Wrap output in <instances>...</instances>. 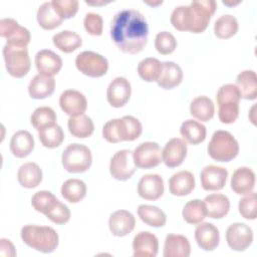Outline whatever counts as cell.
Masks as SVG:
<instances>
[{
    "instance_id": "1",
    "label": "cell",
    "mask_w": 257,
    "mask_h": 257,
    "mask_svg": "<svg viewBox=\"0 0 257 257\" xmlns=\"http://www.w3.org/2000/svg\"><path fill=\"white\" fill-rule=\"evenodd\" d=\"M149 26L138 10L124 9L114 14L110 24V37L122 52L137 54L147 45Z\"/></svg>"
},
{
    "instance_id": "2",
    "label": "cell",
    "mask_w": 257,
    "mask_h": 257,
    "mask_svg": "<svg viewBox=\"0 0 257 257\" xmlns=\"http://www.w3.org/2000/svg\"><path fill=\"white\" fill-rule=\"evenodd\" d=\"M217 4L213 0L192 1L189 6L176 7L171 14V23L179 31L202 33L208 27Z\"/></svg>"
},
{
    "instance_id": "3",
    "label": "cell",
    "mask_w": 257,
    "mask_h": 257,
    "mask_svg": "<svg viewBox=\"0 0 257 257\" xmlns=\"http://www.w3.org/2000/svg\"><path fill=\"white\" fill-rule=\"evenodd\" d=\"M143 132L142 123L133 115H124L121 118H113L106 121L102 127V137L108 143L135 141Z\"/></svg>"
},
{
    "instance_id": "4",
    "label": "cell",
    "mask_w": 257,
    "mask_h": 257,
    "mask_svg": "<svg viewBox=\"0 0 257 257\" xmlns=\"http://www.w3.org/2000/svg\"><path fill=\"white\" fill-rule=\"evenodd\" d=\"M20 236L27 246L42 253L53 252L59 241L56 231L48 226L25 225L21 229Z\"/></svg>"
},
{
    "instance_id": "5",
    "label": "cell",
    "mask_w": 257,
    "mask_h": 257,
    "mask_svg": "<svg viewBox=\"0 0 257 257\" xmlns=\"http://www.w3.org/2000/svg\"><path fill=\"white\" fill-rule=\"evenodd\" d=\"M209 156L217 162H230L239 153L237 140L227 131H216L208 145Z\"/></svg>"
},
{
    "instance_id": "6",
    "label": "cell",
    "mask_w": 257,
    "mask_h": 257,
    "mask_svg": "<svg viewBox=\"0 0 257 257\" xmlns=\"http://www.w3.org/2000/svg\"><path fill=\"white\" fill-rule=\"evenodd\" d=\"M61 162L63 168L69 173H83L92 163L90 150L81 144H70L62 153Z\"/></svg>"
},
{
    "instance_id": "7",
    "label": "cell",
    "mask_w": 257,
    "mask_h": 257,
    "mask_svg": "<svg viewBox=\"0 0 257 257\" xmlns=\"http://www.w3.org/2000/svg\"><path fill=\"white\" fill-rule=\"evenodd\" d=\"M2 52L6 69L11 76L20 78L28 73L31 61L27 47L13 46L6 43Z\"/></svg>"
},
{
    "instance_id": "8",
    "label": "cell",
    "mask_w": 257,
    "mask_h": 257,
    "mask_svg": "<svg viewBox=\"0 0 257 257\" xmlns=\"http://www.w3.org/2000/svg\"><path fill=\"white\" fill-rule=\"evenodd\" d=\"M76 68L83 74L90 77L103 76L108 69L107 59L93 51H83L75 58Z\"/></svg>"
},
{
    "instance_id": "9",
    "label": "cell",
    "mask_w": 257,
    "mask_h": 257,
    "mask_svg": "<svg viewBox=\"0 0 257 257\" xmlns=\"http://www.w3.org/2000/svg\"><path fill=\"white\" fill-rule=\"evenodd\" d=\"M134 163L140 169H152L162 162V150L155 142L140 144L133 152Z\"/></svg>"
},
{
    "instance_id": "10",
    "label": "cell",
    "mask_w": 257,
    "mask_h": 257,
    "mask_svg": "<svg viewBox=\"0 0 257 257\" xmlns=\"http://www.w3.org/2000/svg\"><path fill=\"white\" fill-rule=\"evenodd\" d=\"M133 152L130 150L117 151L110 159L109 173L118 181L128 180L136 172Z\"/></svg>"
},
{
    "instance_id": "11",
    "label": "cell",
    "mask_w": 257,
    "mask_h": 257,
    "mask_svg": "<svg viewBox=\"0 0 257 257\" xmlns=\"http://www.w3.org/2000/svg\"><path fill=\"white\" fill-rule=\"evenodd\" d=\"M0 35L7 40V44L19 47H27L31 38L29 30L12 18L1 19Z\"/></svg>"
},
{
    "instance_id": "12",
    "label": "cell",
    "mask_w": 257,
    "mask_h": 257,
    "mask_svg": "<svg viewBox=\"0 0 257 257\" xmlns=\"http://www.w3.org/2000/svg\"><path fill=\"white\" fill-rule=\"evenodd\" d=\"M226 241L232 250L244 251L252 244L253 231L244 223H233L226 231Z\"/></svg>"
},
{
    "instance_id": "13",
    "label": "cell",
    "mask_w": 257,
    "mask_h": 257,
    "mask_svg": "<svg viewBox=\"0 0 257 257\" xmlns=\"http://www.w3.org/2000/svg\"><path fill=\"white\" fill-rule=\"evenodd\" d=\"M61 109L70 116L84 114L87 108V100L83 93L75 89L64 90L59 97Z\"/></svg>"
},
{
    "instance_id": "14",
    "label": "cell",
    "mask_w": 257,
    "mask_h": 257,
    "mask_svg": "<svg viewBox=\"0 0 257 257\" xmlns=\"http://www.w3.org/2000/svg\"><path fill=\"white\" fill-rule=\"evenodd\" d=\"M132 87L130 81L122 76H117L108 84L106 98L108 103L113 107L123 106L130 99Z\"/></svg>"
},
{
    "instance_id": "15",
    "label": "cell",
    "mask_w": 257,
    "mask_h": 257,
    "mask_svg": "<svg viewBox=\"0 0 257 257\" xmlns=\"http://www.w3.org/2000/svg\"><path fill=\"white\" fill-rule=\"evenodd\" d=\"M228 178V171L224 167L209 165L206 166L201 174V185L206 191H218L224 188Z\"/></svg>"
},
{
    "instance_id": "16",
    "label": "cell",
    "mask_w": 257,
    "mask_h": 257,
    "mask_svg": "<svg viewBox=\"0 0 257 257\" xmlns=\"http://www.w3.org/2000/svg\"><path fill=\"white\" fill-rule=\"evenodd\" d=\"M187 142L180 138L171 139L162 151V161L169 168L179 167L187 156Z\"/></svg>"
},
{
    "instance_id": "17",
    "label": "cell",
    "mask_w": 257,
    "mask_h": 257,
    "mask_svg": "<svg viewBox=\"0 0 257 257\" xmlns=\"http://www.w3.org/2000/svg\"><path fill=\"white\" fill-rule=\"evenodd\" d=\"M165 191L164 180L158 174H148L141 178L138 184V194L149 201L158 200Z\"/></svg>"
},
{
    "instance_id": "18",
    "label": "cell",
    "mask_w": 257,
    "mask_h": 257,
    "mask_svg": "<svg viewBox=\"0 0 257 257\" xmlns=\"http://www.w3.org/2000/svg\"><path fill=\"white\" fill-rule=\"evenodd\" d=\"M35 66L39 74L53 77L62 67L61 57L50 49H42L35 55Z\"/></svg>"
},
{
    "instance_id": "19",
    "label": "cell",
    "mask_w": 257,
    "mask_h": 257,
    "mask_svg": "<svg viewBox=\"0 0 257 257\" xmlns=\"http://www.w3.org/2000/svg\"><path fill=\"white\" fill-rule=\"evenodd\" d=\"M134 257H156L159 250V241L155 234L142 231L133 240Z\"/></svg>"
},
{
    "instance_id": "20",
    "label": "cell",
    "mask_w": 257,
    "mask_h": 257,
    "mask_svg": "<svg viewBox=\"0 0 257 257\" xmlns=\"http://www.w3.org/2000/svg\"><path fill=\"white\" fill-rule=\"evenodd\" d=\"M136 218L126 210H117L113 212L108 219V227L112 235L124 237L135 228Z\"/></svg>"
},
{
    "instance_id": "21",
    "label": "cell",
    "mask_w": 257,
    "mask_h": 257,
    "mask_svg": "<svg viewBox=\"0 0 257 257\" xmlns=\"http://www.w3.org/2000/svg\"><path fill=\"white\" fill-rule=\"evenodd\" d=\"M195 239L201 249L205 251H213L219 245V230L215 225L209 222L199 223L195 230Z\"/></svg>"
},
{
    "instance_id": "22",
    "label": "cell",
    "mask_w": 257,
    "mask_h": 257,
    "mask_svg": "<svg viewBox=\"0 0 257 257\" xmlns=\"http://www.w3.org/2000/svg\"><path fill=\"white\" fill-rule=\"evenodd\" d=\"M255 187V173L248 167H241L234 171L231 178V188L238 195H246Z\"/></svg>"
},
{
    "instance_id": "23",
    "label": "cell",
    "mask_w": 257,
    "mask_h": 257,
    "mask_svg": "<svg viewBox=\"0 0 257 257\" xmlns=\"http://www.w3.org/2000/svg\"><path fill=\"white\" fill-rule=\"evenodd\" d=\"M183 80V70L174 61L162 62V69L157 80L160 87L164 89H172L178 86Z\"/></svg>"
},
{
    "instance_id": "24",
    "label": "cell",
    "mask_w": 257,
    "mask_h": 257,
    "mask_svg": "<svg viewBox=\"0 0 257 257\" xmlns=\"http://www.w3.org/2000/svg\"><path fill=\"white\" fill-rule=\"evenodd\" d=\"M195 177L189 171L175 173L169 180V190L174 196H187L195 188Z\"/></svg>"
},
{
    "instance_id": "25",
    "label": "cell",
    "mask_w": 257,
    "mask_h": 257,
    "mask_svg": "<svg viewBox=\"0 0 257 257\" xmlns=\"http://www.w3.org/2000/svg\"><path fill=\"white\" fill-rule=\"evenodd\" d=\"M191 245L187 237L179 234H168L164 244V257H188Z\"/></svg>"
},
{
    "instance_id": "26",
    "label": "cell",
    "mask_w": 257,
    "mask_h": 257,
    "mask_svg": "<svg viewBox=\"0 0 257 257\" xmlns=\"http://www.w3.org/2000/svg\"><path fill=\"white\" fill-rule=\"evenodd\" d=\"M55 89V79L41 74L35 75L29 85L28 93L34 99H43L50 96Z\"/></svg>"
},
{
    "instance_id": "27",
    "label": "cell",
    "mask_w": 257,
    "mask_h": 257,
    "mask_svg": "<svg viewBox=\"0 0 257 257\" xmlns=\"http://www.w3.org/2000/svg\"><path fill=\"white\" fill-rule=\"evenodd\" d=\"M207 208V216L213 219H221L225 217L230 210V201L227 196L214 193L206 196L203 200Z\"/></svg>"
},
{
    "instance_id": "28",
    "label": "cell",
    "mask_w": 257,
    "mask_h": 257,
    "mask_svg": "<svg viewBox=\"0 0 257 257\" xmlns=\"http://www.w3.org/2000/svg\"><path fill=\"white\" fill-rule=\"evenodd\" d=\"M241 94V97L254 100L257 97V75L254 70H243L236 77L235 84Z\"/></svg>"
},
{
    "instance_id": "29",
    "label": "cell",
    "mask_w": 257,
    "mask_h": 257,
    "mask_svg": "<svg viewBox=\"0 0 257 257\" xmlns=\"http://www.w3.org/2000/svg\"><path fill=\"white\" fill-rule=\"evenodd\" d=\"M34 149V139L27 131L16 132L10 141V151L16 158L27 157Z\"/></svg>"
},
{
    "instance_id": "30",
    "label": "cell",
    "mask_w": 257,
    "mask_h": 257,
    "mask_svg": "<svg viewBox=\"0 0 257 257\" xmlns=\"http://www.w3.org/2000/svg\"><path fill=\"white\" fill-rule=\"evenodd\" d=\"M17 179L22 187L33 189L41 183L42 171L40 167L35 163H25L18 169Z\"/></svg>"
},
{
    "instance_id": "31",
    "label": "cell",
    "mask_w": 257,
    "mask_h": 257,
    "mask_svg": "<svg viewBox=\"0 0 257 257\" xmlns=\"http://www.w3.org/2000/svg\"><path fill=\"white\" fill-rule=\"evenodd\" d=\"M36 18L38 24L46 30H51L60 26L63 21V18L55 10L52 1L44 2L39 6Z\"/></svg>"
},
{
    "instance_id": "32",
    "label": "cell",
    "mask_w": 257,
    "mask_h": 257,
    "mask_svg": "<svg viewBox=\"0 0 257 257\" xmlns=\"http://www.w3.org/2000/svg\"><path fill=\"white\" fill-rule=\"evenodd\" d=\"M180 134L187 143L198 145L206 139V126L194 119L185 120L180 127Z\"/></svg>"
},
{
    "instance_id": "33",
    "label": "cell",
    "mask_w": 257,
    "mask_h": 257,
    "mask_svg": "<svg viewBox=\"0 0 257 257\" xmlns=\"http://www.w3.org/2000/svg\"><path fill=\"white\" fill-rule=\"evenodd\" d=\"M214 103L208 96H197L191 101L190 113L201 121H209L214 116Z\"/></svg>"
},
{
    "instance_id": "34",
    "label": "cell",
    "mask_w": 257,
    "mask_h": 257,
    "mask_svg": "<svg viewBox=\"0 0 257 257\" xmlns=\"http://www.w3.org/2000/svg\"><path fill=\"white\" fill-rule=\"evenodd\" d=\"M52 41L54 46L64 53H71L82 44L80 36L70 30H63L54 34Z\"/></svg>"
},
{
    "instance_id": "35",
    "label": "cell",
    "mask_w": 257,
    "mask_h": 257,
    "mask_svg": "<svg viewBox=\"0 0 257 257\" xmlns=\"http://www.w3.org/2000/svg\"><path fill=\"white\" fill-rule=\"evenodd\" d=\"M138 215L144 223L155 228L163 227L167 222L165 212L153 205H140L138 208Z\"/></svg>"
},
{
    "instance_id": "36",
    "label": "cell",
    "mask_w": 257,
    "mask_h": 257,
    "mask_svg": "<svg viewBox=\"0 0 257 257\" xmlns=\"http://www.w3.org/2000/svg\"><path fill=\"white\" fill-rule=\"evenodd\" d=\"M69 133L76 138L85 139L92 135L94 131V124L91 118L85 114L78 116H70L67 121Z\"/></svg>"
},
{
    "instance_id": "37",
    "label": "cell",
    "mask_w": 257,
    "mask_h": 257,
    "mask_svg": "<svg viewBox=\"0 0 257 257\" xmlns=\"http://www.w3.org/2000/svg\"><path fill=\"white\" fill-rule=\"evenodd\" d=\"M61 195L69 203H78L86 195V185L79 179H69L62 184Z\"/></svg>"
},
{
    "instance_id": "38",
    "label": "cell",
    "mask_w": 257,
    "mask_h": 257,
    "mask_svg": "<svg viewBox=\"0 0 257 257\" xmlns=\"http://www.w3.org/2000/svg\"><path fill=\"white\" fill-rule=\"evenodd\" d=\"M184 220L189 224H199L207 216V208L204 201L194 199L186 203L182 211Z\"/></svg>"
},
{
    "instance_id": "39",
    "label": "cell",
    "mask_w": 257,
    "mask_h": 257,
    "mask_svg": "<svg viewBox=\"0 0 257 257\" xmlns=\"http://www.w3.org/2000/svg\"><path fill=\"white\" fill-rule=\"evenodd\" d=\"M238 31L237 19L230 15L224 14L220 16L214 24V33L218 38L227 39L234 36Z\"/></svg>"
},
{
    "instance_id": "40",
    "label": "cell",
    "mask_w": 257,
    "mask_h": 257,
    "mask_svg": "<svg viewBox=\"0 0 257 257\" xmlns=\"http://www.w3.org/2000/svg\"><path fill=\"white\" fill-rule=\"evenodd\" d=\"M162 69V62L155 57H147L138 64V73L140 77L147 81H157Z\"/></svg>"
},
{
    "instance_id": "41",
    "label": "cell",
    "mask_w": 257,
    "mask_h": 257,
    "mask_svg": "<svg viewBox=\"0 0 257 257\" xmlns=\"http://www.w3.org/2000/svg\"><path fill=\"white\" fill-rule=\"evenodd\" d=\"M38 137L43 147L48 149H54L62 144L64 140V133L61 126L55 123L39 131Z\"/></svg>"
},
{
    "instance_id": "42",
    "label": "cell",
    "mask_w": 257,
    "mask_h": 257,
    "mask_svg": "<svg viewBox=\"0 0 257 257\" xmlns=\"http://www.w3.org/2000/svg\"><path fill=\"white\" fill-rule=\"evenodd\" d=\"M31 123L39 132L56 123V113L49 106L37 107L31 114Z\"/></svg>"
},
{
    "instance_id": "43",
    "label": "cell",
    "mask_w": 257,
    "mask_h": 257,
    "mask_svg": "<svg viewBox=\"0 0 257 257\" xmlns=\"http://www.w3.org/2000/svg\"><path fill=\"white\" fill-rule=\"evenodd\" d=\"M58 199L49 191H39L31 198V205L35 211L47 215L58 203Z\"/></svg>"
},
{
    "instance_id": "44",
    "label": "cell",
    "mask_w": 257,
    "mask_h": 257,
    "mask_svg": "<svg viewBox=\"0 0 257 257\" xmlns=\"http://www.w3.org/2000/svg\"><path fill=\"white\" fill-rule=\"evenodd\" d=\"M241 94L238 87L235 84L227 83L222 85L216 95V100L218 105L221 104H231V103H238L240 102Z\"/></svg>"
},
{
    "instance_id": "45",
    "label": "cell",
    "mask_w": 257,
    "mask_h": 257,
    "mask_svg": "<svg viewBox=\"0 0 257 257\" xmlns=\"http://www.w3.org/2000/svg\"><path fill=\"white\" fill-rule=\"evenodd\" d=\"M155 47L159 53L168 55L175 51L177 47V40L172 33L168 31H162L156 35Z\"/></svg>"
},
{
    "instance_id": "46",
    "label": "cell",
    "mask_w": 257,
    "mask_h": 257,
    "mask_svg": "<svg viewBox=\"0 0 257 257\" xmlns=\"http://www.w3.org/2000/svg\"><path fill=\"white\" fill-rule=\"evenodd\" d=\"M256 204L257 196L255 192H250L246 194L245 197L240 199L238 209L240 215L247 220L256 219Z\"/></svg>"
},
{
    "instance_id": "47",
    "label": "cell",
    "mask_w": 257,
    "mask_h": 257,
    "mask_svg": "<svg viewBox=\"0 0 257 257\" xmlns=\"http://www.w3.org/2000/svg\"><path fill=\"white\" fill-rule=\"evenodd\" d=\"M83 25L86 32L93 36H99L102 33L103 21L99 14L94 12H89L85 14Z\"/></svg>"
},
{
    "instance_id": "48",
    "label": "cell",
    "mask_w": 257,
    "mask_h": 257,
    "mask_svg": "<svg viewBox=\"0 0 257 257\" xmlns=\"http://www.w3.org/2000/svg\"><path fill=\"white\" fill-rule=\"evenodd\" d=\"M52 4L63 19L73 17L78 10V1L76 0H52Z\"/></svg>"
},
{
    "instance_id": "49",
    "label": "cell",
    "mask_w": 257,
    "mask_h": 257,
    "mask_svg": "<svg viewBox=\"0 0 257 257\" xmlns=\"http://www.w3.org/2000/svg\"><path fill=\"white\" fill-rule=\"evenodd\" d=\"M70 215L69 208L58 201L56 206L45 216L55 224H65L69 221Z\"/></svg>"
},
{
    "instance_id": "50",
    "label": "cell",
    "mask_w": 257,
    "mask_h": 257,
    "mask_svg": "<svg viewBox=\"0 0 257 257\" xmlns=\"http://www.w3.org/2000/svg\"><path fill=\"white\" fill-rule=\"evenodd\" d=\"M218 116L221 122L223 123H233L238 115H239V104L232 103V104H221L218 105Z\"/></svg>"
},
{
    "instance_id": "51",
    "label": "cell",
    "mask_w": 257,
    "mask_h": 257,
    "mask_svg": "<svg viewBox=\"0 0 257 257\" xmlns=\"http://www.w3.org/2000/svg\"><path fill=\"white\" fill-rule=\"evenodd\" d=\"M0 253L2 256H15L16 255V251L15 248L13 246V244L11 243L10 240L7 239H1L0 240Z\"/></svg>"
},
{
    "instance_id": "52",
    "label": "cell",
    "mask_w": 257,
    "mask_h": 257,
    "mask_svg": "<svg viewBox=\"0 0 257 257\" xmlns=\"http://www.w3.org/2000/svg\"><path fill=\"white\" fill-rule=\"evenodd\" d=\"M85 3H86V4H88V5H102V4H106V3H108V2H103V1H101V2H91V1H85Z\"/></svg>"
},
{
    "instance_id": "53",
    "label": "cell",
    "mask_w": 257,
    "mask_h": 257,
    "mask_svg": "<svg viewBox=\"0 0 257 257\" xmlns=\"http://www.w3.org/2000/svg\"><path fill=\"white\" fill-rule=\"evenodd\" d=\"M240 3V1H237V2H227V1H223V4L224 5H227V6H232V5H237V4H239Z\"/></svg>"
},
{
    "instance_id": "54",
    "label": "cell",
    "mask_w": 257,
    "mask_h": 257,
    "mask_svg": "<svg viewBox=\"0 0 257 257\" xmlns=\"http://www.w3.org/2000/svg\"><path fill=\"white\" fill-rule=\"evenodd\" d=\"M146 3L147 4H149V5H151V6H157V5H160V4H162L163 2L162 1H158V2H148V1H146Z\"/></svg>"
}]
</instances>
